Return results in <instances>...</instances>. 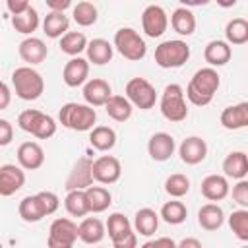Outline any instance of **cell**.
Returning <instances> with one entry per match:
<instances>
[{
    "mask_svg": "<svg viewBox=\"0 0 248 248\" xmlns=\"http://www.w3.org/2000/svg\"><path fill=\"white\" fill-rule=\"evenodd\" d=\"M221 85V76L217 74L215 68H200L194 72L186 85V97L192 105L196 107H205L213 101V95L217 93Z\"/></svg>",
    "mask_w": 248,
    "mask_h": 248,
    "instance_id": "cell-1",
    "label": "cell"
},
{
    "mask_svg": "<svg viewBox=\"0 0 248 248\" xmlns=\"http://www.w3.org/2000/svg\"><path fill=\"white\" fill-rule=\"evenodd\" d=\"M58 120L68 130H74V132H91L95 128L97 112L89 105L66 103L58 110Z\"/></svg>",
    "mask_w": 248,
    "mask_h": 248,
    "instance_id": "cell-2",
    "label": "cell"
},
{
    "mask_svg": "<svg viewBox=\"0 0 248 248\" xmlns=\"http://www.w3.org/2000/svg\"><path fill=\"white\" fill-rule=\"evenodd\" d=\"M12 87L23 101H37L45 91L43 76L31 66H19L12 72Z\"/></svg>",
    "mask_w": 248,
    "mask_h": 248,
    "instance_id": "cell-3",
    "label": "cell"
},
{
    "mask_svg": "<svg viewBox=\"0 0 248 248\" xmlns=\"http://www.w3.org/2000/svg\"><path fill=\"white\" fill-rule=\"evenodd\" d=\"M17 126L35 136L37 140H48L56 134V120L50 114H45L37 108H25L17 116Z\"/></svg>",
    "mask_w": 248,
    "mask_h": 248,
    "instance_id": "cell-4",
    "label": "cell"
},
{
    "mask_svg": "<svg viewBox=\"0 0 248 248\" xmlns=\"http://www.w3.org/2000/svg\"><path fill=\"white\" fill-rule=\"evenodd\" d=\"M184 89L178 83H169L165 85L163 93H161V101H159V108L161 114L169 120V122H182L188 116V105H186V97H184Z\"/></svg>",
    "mask_w": 248,
    "mask_h": 248,
    "instance_id": "cell-5",
    "label": "cell"
},
{
    "mask_svg": "<svg viewBox=\"0 0 248 248\" xmlns=\"http://www.w3.org/2000/svg\"><path fill=\"white\" fill-rule=\"evenodd\" d=\"M190 58V45L182 39H169L155 46V64L159 68L170 70L180 68Z\"/></svg>",
    "mask_w": 248,
    "mask_h": 248,
    "instance_id": "cell-6",
    "label": "cell"
},
{
    "mask_svg": "<svg viewBox=\"0 0 248 248\" xmlns=\"http://www.w3.org/2000/svg\"><path fill=\"white\" fill-rule=\"evenodd\" d=\"M112 45L118 50V54L130 62H138L147 54V45H145L143 37L132 27H120L114 33Z\"/></svg>",
    "mask_w": 248,
    "mask_h": 248,
    "instance_id": "cell-7",
    "label": "cell"
},
{
    "mask_svg": "<svg viewBox=\"0 0 248 248\" xmlns=\"http://www.w3.org/2000/svg\"><path fill=\"white\" fill-rule=\"evenodd\" d=\"M78 238H79V227L68 217H58L50 223L46 246L48 248H74Z\"/></svg>",
    "mask_w": 248,
    "mask_h": 248,
    "instance_id": "cell-8",
    "label": "cell"
},
{
    "mask_svg": "<svg viewBox=\"0 0 248 248\" xmlns=\"http://www.w3.org/2000/svg\"><path fill=\"white\" fill-rule=\"evenodd\" d=\"M126 99L140 110H149L157 103V91L145 78H132L126 83Z\"/></svg>",
    "mask_w": 248,
    "mask_h": 248,
    "instance_id": "cell-9",
    "label": "cell"
},
{
    "mask_svg": "<svg viewBox=\"0 0 248 248\" xmlns=\"http://www.w3.org/2000/svg\"><path fill=\"white\" fill-rule=\"evenodd\" d=\"M93 161L95 159L83 155L74 163V167H72V170H70V174L66 178V184H64L66 192L87 190V188L93 186V182H95V178H93Z\"/></svg>",
    "mask_w": 248,
    "mask_h": 248,
    "instance_id": "cell-10",
    "label": "cell"
},
{
    "mask_svg": "<svg viewBox=\"0 0 248 248\" xmlns=\"http://www.w3.org/2000/svg\"><path fill=\"white\" fill-rule=\"evenodd\" d=\"M122 176V165L114 155H99L93 161V178L99 184H114Z\"/></svg>",
    "mask_w": 248,
    "mask_h": 248,
    "instance_id": "cell-11",
    "label": "cell"
},
{
    "mask_svg": "<svg viewBox=\"0 0 248 248\" xmlns=\"http://www.w3.org/2000/svg\"><path fill=\"white\" fill-rule=\"evenodd\" d=\"M167 27H169L167 12L157 4L145 6V10L141 14V29H143V33L147 37H151V39H157L167 31Z\"/></svg>",
    "mask_w": 248,
    "mask_h": 248,
    "instance_id": "cell-12",
    "label": "cell"
},
{
    "mask_svg": "<svg viewBox=\"0 0 248 248\" xmlns=\"http://www.w3.org/2000/svg\"><path fill=\"white\" fill-rule=\"evenodd\" d=\"M25 169H21L19 165H12L6 163L0 167V194L4 198L14 196L17 190L23 188L25 184Z\"/></svg>",
    "mask_w": 248,
    "mask_h": 248,
    "instance_id": "cell-13",
    "label": "cell"
},
{
    "mask_svg": "<svg viewBox=\"0 0 248 248\" xmlns=\"http://www.w3.org/2000/svg\"><path fill=\"white\" fill-rule=\"evenodd\" d=\"M81 95L85 99V105H89V107H105L108 103V99L112 97V89H110V83L107 79L93 78L83 85Z\"/></svg>",
    "mask_w": 248,
    "mask_h": 248,
    "instance_id": "cell-14",
    "label": "cell"
},
{
    "mask_svg": "<svg viewBox=\"0 0 248 248\" xmlns=\"http://www.w3.org/2000/svg\"><path fill=\"white\" fill-rule=\"evenodd\" d=\"M174 149H176V141L170 134L167 132H157L149 138L147 141V153L153 161L157 163H163V161H169L172 155H174Z\"/></svg>",
    "mask_w": 248,
    "mask_h": 248,
    "instance_id": "cell-15",
    "label": "cell"
},
{
    "mask_svg": "<svg viewBox=\"0 0 248 248\" xmlns=\"http://www.w3.org/2000/svg\"><path fill=\"white\" fill-rule=\"evenodd\" d=\"M17 213L25 223H39L43 217L50 215L41 192H37L33 196H25L17 205Z\"/></svg>",
    "mask_w": 248,
    "mask_h": 248,
    "instance_id": "cell-16",
    "label": "cell"
},
{
    "mask_svg": "<svg viewBox=\"0 0 248 248\" xmlns=\"http://www.w3.org/2000/svg\"><path fill=\"white\" fill-rule=\"evenodd\" d=\"M178 155L186 165H200L207 157V143L200 136H188L178 145Z\"/></svg>",
    "mask_w": 248,
    "mask_h": 248,
    "instance_id": "cell-17",
    "label": "cell"
},
{
    "mask_svg": "<svg viewBox=\"0 0 248 248\" xmlns=\"http://www.w3.org/2000/svg\"><path fill=\"white\" fill-rule=\"evenodd\" d=\"M89 60L87 58H81V56H76V58H70L62 70V79L68 87H79V85H85L89 79Z\"/></svg>",
    "mask_w": 248,
    "mask_h": 248,
    "instance_id": "cell-18",
    "label": "cell"
},
{
    "mask_svg": "<svg viewBox=\"0 0 248 248\" xmlns=\"http://www.w3.org/2000/svg\"><path fill=\"white\" fill-rule=\"evenodd\" d=\"M17 52H19L21 60L27 62V66L33 68V66L41 64V62L48 56V46H46L45 41L39 39V37H27V39H23V41L19 43Z\"/></svg>",
    "mask_w": 248,
    "mask_h": 248,
    "instance_id": "cell-19",
    "label": "cell"
},
{
    "mask_svg": "<svg viewBox=\"0 0 248 248\" xmlns=\"http://www.w3.org/2000/svg\"><path fill=\"white\" fill-rule=\"evenodd\" d=\"M202 196L209 202H221L231 194V186H229V178L225 174H207L202 180Z\"/></svg>",
    "mask_w": 248,
    "mask_h": 248,
    "instance_id": "cell-20",
    "label": "cell"
},
{
    "mask_svg": "<svg viewBox=\"0 0 248 248\" xmlns=\"http://www.w3.org/2000/svg\"><path fill=\"white\" fill-rule=\"evenodd\" d=\"M17 163L25 170H37L45 163V151L37 141H23L17 147Z\"/></svg>",
    "mask_w": 248,
    "mask_h": 248,
    "instance_id": "cell-21",
    "label": "cell"
},
{
    "mask_svg": "<svg viewBox=\"0 0 248 248\" xmlns=\"http://www.w3.org/2000/svg\"><path fill=\"white\" fill-rule=\"evenodd\" d=\"M223 128L227 130H240L248 126V101L236 103V105H229L223 108L221 116H219Z\"/></svg>",
    "mask_w": 248,
    "mask_h": 248,
    "instance_id": "cell-22",
    "label": "cell"
},
{
    "mask_svg": "<svg viewBox=\"0 0 248 248\" xmlns=\"http://www.w3.org/2000/svg\"><path fill=\"white\" fill-rule=\"evenodd\" d=\"M232 56V48L227 41H221V39H215V41H209L203 48V58L205 62L209 64V68H219V66H225Z\"/></svg>",
    "mask_w": 248,
    "mask_h": 248,
    "instance_id": "cell-23",
    "label": "cell"
},
{
    "mask_svg": "<svg viewBox=\"0 0 248 248\" xmlns=\"http://www.w3.org/2000/svg\"><path fill=\"white\" fill-rule=\"evenodd\" d=\"M225 223V211L219 203H205L198 209V225L203 229V231H217L221 229Z\"/></svg>",
    "mask_w": 248,
    "mask_h": 248,
    "instance_id": "cell-24",
    "label": "cell"
},
{
    "mask_svg": "<svg viewBox=\"0 0 248 248\" xmlns=\"http://www.w3.org/2000/svg\"><path fill=\"white\" fill-rule=\"evenodd\" d=\"M223 172L227 178L244 180L248 174V155L244 151H231L223 159Z\"/></svg>",
    "mask_w": 248,
    "mask_h": 248,
    "instance_id": "cell-25",
    "label": "cell"
},
{
    "mask_svg": "<svg viewBox=\"0 0 248 248\" xmlns=\"http://www.w3.org/2000/svg\"><path fill=\"white\" fill-rule=\"evenodd\" d=\"M159 219H161V215H159L155 209H151V207H141V209L136 211L132 225H134V231H136L138 234H141V236H151V234H155V231L159 229Z\"/></svg>",
    "mask_w": 248,
    "mask_h": 248,
    "instance_id": "cell-26",
    "label": "cell"
},
{
    "mask_svg": "<svg viewBox=\"0 0 248 248\" xmlns=\"http://www.w3.org/2000/svg\"><path fill=\"white\" fill-rule=\"evenodd\" d=\"M79 227V240L85 244H99L107 234V225L97 217H83Z\"/></svg>",
    "mask_w": 248,
    "mask_h": 248,
    "instance_id": "cell-27",
    "label": "cell"
},
{
    "mask_svg": "<svg viewBox=\"0 0 248 248\" xmlns=\"http://www.w3.org/2000/svg\"><path fill=\"white\" fill-rule=\"evenodd\" d=\"M87 60L89 64H95V66H105L112 60L114 56V45L108 43L107 39H93L89 41L87 45Z\"/></svg>",
    "mask_w": 248,
    "mask_h": 248,
    "instance_id": "cell-28",
    "label": "cell"
},
{
    "mask_svg": "<svg viewBox=\"0 0 248 248\" xmlns=\"http://www.w3.org/2000/svg\"><path fill=\"white\" fill-rule=\"evenodd\" d=\"M170 27L182 37H190L196 31V16L190 8L178 6L170 16Z\"/></svg>",
    "mask_w": 248,
    "mask_h": 248,
    "instance_id": "cell-29",
    "label": "cell"
},
{
    "mask_svg": "<svg viewBox=\"0 0 248 248\" xmlns=\"http://www.w3.org/2000/svg\"><path fill=\"white\" fill-rule=\"evenodd\" d=\"M70 19L62 12H48L43 19V33L50 39H62L68 33Z\"/></svg>",
    "mask_w": 248,
    "mask_h": 248,
    "instance_id": "cell-30",
    "label": "cell"
},
{
    "mask_svg": "<svg viewBox=\"0 0 248 248\" xmlns=\"http://www.w3.org/2000/svg\"><path fill=\"white\" fill-rule=\"evenodd\" d=\"M89 143L97 151H110L116 145V132L110 126H95L89 132Z\"/></svg>",
    "mask_w": 248,
    "mask_h": 248,
    "instance_id": "cell-31",
    "label": "cell"
},
{
    "mask_svg": "<svg viewBox=\"0 0 248 248\" xmlns=\"http://www.w3.org/2000/svg\"><path fill=\"white\" fill-rule=\"evenodd\" d=\"M105 110L114 122H126L132 116L134 105L126 99V95H112L105 105Z\"/></svg>",
    "mask_w": 248,
    "mask_h": 248,
    "instance_id": "cell-32",
    "label": "cell"
},
{
    "mask_svg": "<svg viewBox=\"0 0 248 248\" xmlns=\"http://www.w3.org/2000/svg\"><path fill=\"white\" fill-rule=\"evenodd\" d=\"M64 207H66V211L72 217H85L87 213H91L85 190H72V192H68L66 198H64Z\"/></svg>",
    "mask_w": 248,
    "mask_h": 248,
    "instance_id": "cell-33",
    "label": "cell"
},
{
    "mask_svg": "<svg viewBox=\"0 0 248 248\" xmlns=\"http://www.w3.org/2000/svg\"><path fill=\"white\" fill-rule=\"evenodd\" d=\"M225 41L229 45H246L248 43V19L232 17L225 25Z\"/></svg>",
    "mask_w": 248,
    "mask_h": 248,
    "instance_id": "cell-34",
    "label": "cell"
},
{
    "mask_svg": "<svg viewBox=\"0 0 248 248\" xmlns=\"http://www.w3.org/2000/svg\"><path fill=\"white\" fill-rule=\"evenodd\" d=\"M87 37L81 33V31H68L62 39H60V50L64 54H70L72 58L79 56L83 50H87Z\"/></svg>",
    "mask_w": 248,
    "mask_h": 248,
    "instance_id": "cell-35",
    "label": "cell"
},
{
    "mask_svg": "<svg viewBox=\"0 0 248 248\" xmlns=\"http://www.w3.org/2000/svg\"><path fill=\"white\" fill-rule=\"evenodd\" d=\"M85 194H87V202H89L91 213H103L112 203V194L105 186H91V188L85 190Z\"/></svg>",
    "mask_w": 248,
    "mask_h": 248,
    "instance_id": "cell-36",
    "label": "cell"
},
{
    "mask_svg": "<svg viewBox=\"0 0 248 248\" xmlns=\"http://www.w3.org/2000/svg\"><path fill=\"white\" fill-rule=\"evenodd\" d=\"M105 225H107V232H108V236H110L112 242L118 240V238H122V236H126L130 231H134V225L130 223V219L124 213H118V211L116 213H110Z\"/></svg>",
    "mask_w": 248,
    "mask_h": 248,
    "instance_id": "cell-37",
    "label": "cell"
},
{
    "mask_svg": "<svg viewBox=\"0 0 248 248\" xmlns=\"http://www.w3.org/2000/svg\"><path fill=\"white\" fill-rule=\"evenodd\" d=\"M72 17L79 27H91L97 23L99 12H97V6L91 2H78L72 8Z\"/></svg>",
    "mask_w": 248,
    "mask_h": 248,
    "instance_id": "cell-38",
    "label": "cell"
},
{
    "mask_svg": "<svg viewBox=\"0 0 248 248\" xmlns=\"http://www.w3.org/2000/svg\"><path fill=\"white\" fill-rule=\"evenodd\" d=\"M159 215H161V219H163L165 223H169V225H180V223L186 221V217H188V209H186V205H184L182 202H178V200H170V202L163 203Z\"/></svg>",
    "mask_w": 248,
    "mask_h": 248,
    "instance_id": "cell-39",
    "label": "cell"
},
{
    "mask_svg": "<svg viewBox=\"0 0 248 248\" xmlns=\"http://www.w3.org/2000/svg\"><path fill=\"white\" fill-rule=\"evenodd\" d=\"M12 25H14V29L17 31V33H21V35H31L33 31H37V27H39V14H37V10L31 6L27 12H23L21 16H14L12 17Z\"/></svg>",
    "mask_w": 248,
    "mask_h": 248,
    "instance_id": "cell-40",
    "label": "cell"
},
{
    "mask_svg": "<svg viewBox=\"0 0 248 248\" xmlns=\"http://www.w3.org/2000/svg\"><path fill=\"white\" fill-rule=\"evenodd\" d=\"M165 192L172 198V200H178L182 196H186L190 192V178L182 172H174V174H169L167 180H165Z\"/></svg>",
    "mask_w": 248,
    "mask_h": 248,
    "instance_id": "cell-41",
    "label": "cell"
},
{
    "mask_svg": "<svg viewBox=\"0 0 248 248\" xmlns=\"http://www.w3.org/2000/svg\"><path fill=\"white\" fill-rule=\"evenodd\" d=\"M229 227L238 240L248 242V209H236L229 215Z\"/></svg>",
    "mask_w": 248,
    "mask_h": 248,
    "instance_id": "cell-42",
    "label": "cell"
},
{
    "mask_svg": "<svg viewBox=\"0 0 248 248\" xmlns=\"http://www.w3.org/2000/svg\"><path fill=\"white\" fill-rule=\"evenodd\" d=\"M232 200L242 207L248 209V180H236V184L232 186Z\"/></svg>",
    "mask_w": 248,
    "mask_h": 248,
    "instance_id": "cell-43",
    "label": "cell"
},
{
    "mask_svg": "<svg viewBox=\"0 0 248 248\" xmlns=\"http://www.w3.org/2000/svg\"><path fill=\"white\" fill-rule=\"evenodd\" d=\"M31 8V4L27 0H6V10L10 14V17L14 16H21L23 12H27Z\"/></svg>",
    "mask_w": 248,
    "mask_h": 248,
    "instance_id": "cell-44",
    "label": "cell"
},
{
    "mask_svg": "<svg viewBox=\"0 0 248 248\" xmlns=\"http://www.w3.org/2000/svg\"><path fill=\"white\" fill-rule=\"evenodd\" d=\"M12 140H14V128H12L10 120L0 118V145L6 147Z\"/></svg>",
    "mask_w": 248,
    "mask_h": 248,
    "instance_id": "cell-45",
    "label": "cell"
},
{
    "mask_svg": "<svg viewBox=\"0 0 248 248\" xmlns=\"http://www.w3.org/2000/svg\"><path fill=\"white\" fill-rule=\"evenodd\" d=\"M112 248H138V232L130 231L126 236L112 242Z\"/></svg>",
    "mask_w": 248,
    "mask_h": 248,
    "instance_id": "cell-46",
    "label": "cell"
},
{
    "mask_svg": "<svg viewBox=\"0 0 248 248\" xmlns=\"http://www.w3.org/2000/svg\"><path fill=\"white\" fill-rule=\"evenodd\" d=\"M140 248H176V242L169 236H159L155 240H147L143 242Z\"/></svg>",
    "mask_w": 248,
    "mask_h": 248,
    "instance_id": "cell-47",
    "label": "cell"
},
{
    "mask_svg": "<svg viewBox=\"0 0 248 248\" xmlns=\"http://www.w3.org/2000/svg\"><path fill=\"white\" fill-rule=\"evenodd\" d=\"M46 8L50 12H66L68 8H74L72 6V0H46Z\"/></svg>",
    "mask_w": 248,
    "mask_h": 248,
    "instance_id": "cell-48",
    "label": "cell"
},
{
    "mask_svg": "<svg viewBox=\"0 0 248 248\" xmlns=\"http://www.w3.org/2000/svg\"><path fill=\"white\" fill-rule=\"evenodd\" d=\"M10 97H12V91H10V85L6 81L0 83V110L8 108L10 105Z\"/></svg>",
    "mask_w": 248,
    "mask_h": 248,
    "instance_id": "cell-49",
    "label": "cell"
},
{
    "mask_svg": "<svg viewBox=\"0 0 248 248\" xmlns=\"http://www.w3.org/2000/svg\"><path fill=\"white\" fill-rule=\"evenodd\" d=\"M176 248H203V246H202V242H200L198 238L186 236V238H182V240L176 244Z\"/></svg>",
    "mask_w": 248,
    "mask_h": 248,
    "instance_id": "cell-50",
    "label": "cell"
},
{
    "mask_svg": "<svg viewBox=\"0 0 248 248\" xmlns=\"http://www.w3.org/2000/svg\"><path fill=\"white\" fill-rule=\"evenodd\" d=\"M240 248H248V244H246V246H240Z\"/></svg>",
    "mask_w": 248,
    "mask_h": 248,
    "instance_id": "cell-51",
    "label": "cell"
},
{
    "mask_svg": "<svg viewBox=\"0 0 248 248\" xmlns=\"http://www.w3.org/2000/svg\"><path fill=\"white\" fill-rule=\"evenodd\" d=\"M99 248H103V246H99Z\"/></svg>",
    "mask_w": 248,
    "mask_h": 248,
    "instance_id": "cell-52",
    "label": "cell"
},
{
    "mask_svg": "<svg viewBox=\"0 0 248 248\" xmlns=\"http://www.w3.org/2000/svg\"><path fill=\"white\" fill-rule=\"evenodd\" d=\"M246 155H248V153H246Z\"/></svg>",
    "mask_w": 248,
    "mask_h": 248,
    "instance_id": "cell-53",
    "label": "cell"
}]
</instances>
